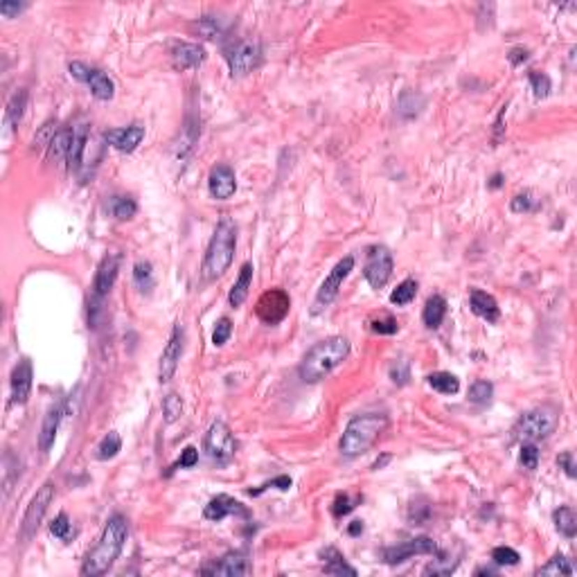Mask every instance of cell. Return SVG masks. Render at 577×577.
Instances as JSON below:
<instances>
[{"mask_svg": "<svg viewBox=\"0 0 577 577\" xmlns=\"http://www.w3.org/2000/svg\"><path fill=\"white\" fill-rule=\"evenodd\" d=\"M519 460H521L523 469H527V472H532V469H537V465H539V449H537L534 442H521V456H519Z\"/></svg>", "mask_w": 577, "mask_h": 577, "instance_id": "f907efd6", "label": "cell"}, {"mask_svg": "<svg viewBox=\"0 0 577 577\" xmlns=\"http://www.w3.org/2000/svg\"><path fill=\"white\" fill-rule=\"evenodd\" d=\"M530 86H532V91H534V97L537 100H546V97L550 95L553 91V82H550V77L546 75V73H537L532 70L530 73Z\"/></svg>", "mask_w": 577, "mask_h": 577, "instance_id": "ee69618b", "label": "cell"}, {"mask_svg": "<svg viewBox=\"0 0 577 577\" xmlns=\"http://www.w3.org/2000/svg\"><path fill=\"white\" fill-rule=\"evenodd\" d=\"M417 296V282L413 278H406L393 293H390V302L397 307H406L415 300Z\"/></svg>", "mask_w": 577, "mask_h": 577, "instance_id": "8d00e7d4", "label": "cell"}, {"mask_svg": "<svg viewBox=\"0 0 577 577\" xmlns=\"http://www.w3.org/2000/svg\"><path fill=\"white\" fill-rule=\"evenodd\" d=\"M347 354H350L347 338L331 336V338L320 340V343H316L305 354V359H302V364L298 368L300 379L309 381V384H316V381L325 379L329 373H334V370L347 359Z\"/></svg>", "mask_w": 577, "mask_h": 577, "instance_id": "3957f363", "label": "cell"}, {"mask_svg": "<svg viewBox=\"0 0 577 577\" xmlns=\"http://www.w3.org/2000/svg\"><path fill=\"white\" fill-rule=\"evenodd\" d=\"M183 350H185V329H183L181 322H176L167 345H165L163 354H160V366H158V381L160 384H167V381H172V377L176 375V370H179V364H181V357H183Z\"/></svg>", "mask_w": 577, "mask_h": 577, "instance_id": "4fadbf2b", "label": "cell"}, {"mask_svg": "<svg viewBox=\"0 0 577 577\" xmlns=\"http://www.w3.org/2000/svg\"><path fill=\"white\" fill-rule=\"evenodd\" d=\"M361 501H364V496H361V494L359 496H350L347 492L336 494L334 503H331V514H334L336 519H340V516H347Z\"/></svg>", "mask_w": 577, "mask_h": 577, "instance_id": "ab89813d", "label": "cell"}, {"mask_svg": "<svg viewBox=\"0 0 577 577\" xmlns=\"http://www.w3.org/2000/svg\"><path fill=\"white\" fill-rule=\"evenodd\" d=\"M408 519L415 525H424L428 519H431V505L424 501H413L410 503V510H408Z\"/></svg>", "mask_w": 577, "mask_h": 577, "instance_id": "816d5d0a", "label": "cell"}, {"mask_svg": "<svg viewBox=\"0 0 577 577\" xmlns=\"http://www.w3.org/2000/svg\"><path fill=\"white\" fill-rule=\"evenodd\" d=\"M208 190H210V197L217 201H226L237 192V176H234V170L230 165L226 163L214 165L208 176Z\"/></svg>", "mask_w": 577, "mask_h": 577, "instance_id": "9a60e30c", "label": "cell"}, {"mask_svg": "<svg viewBox=\"0 0 577 577\" xmlns=\"http://www.w3.org/2000/svg\"><path fill=\"white\" fill-rule=\"evenodd\" d=\"M223 57H226L232 77H246L262 63V47L253 38H243V41H237L226 47Z\"/></svg>", "mask_w": 577, "mask_h": 577, "instance_id": "52a82bcc", "label": "cell"}, {"mask_svg": "<svg viewBox=\"0 0 577 577\" xmlns=\"http://www.w3.org/2000/svg\"><path fill=\"white\" fill-rule=\"evenodd\" d=\"M390 276H393V253L381 243L370 246L364 267V278L368 280V285L373 289H384Z\"/></svg>", "mask_w": 577, "mask_h": 577, "instance_id": "8fae6325", "label": "cell"}, {"mask_svg": "<svg viewBox=\"0 0 577 577\" xmlns=\"http://www.w3.org/2000/svg\"><path fill=\"white\" fill-rule=\"evenodd\" d=\"M120 449H122V440H120V435H117L115 431H111V433H106V435L102 437L100 444H97L95 458H97V460H111V458H115L117 454H120Z\"/></svg>", "mask_w": 577, "mask_h": 577, "instance_id": "d590c367", "label": "cell"}, {"mask_svg": "<svg viewBox=\"0 0 577 577\" xmlns=\"http://www.w3.org/2000/svg\"><path fill=\"white\" fill-rule=\"evenodd\" d=\"M232 334V322L230 318H219L217 325H214V331H212V345L214 347H221L228 343V338Z\"/></svg>", "mask_w": 577, "mask_h": 577, "instance_id": "681fc988", "label": "cell"}, {"mask_svg": "<svg viewBox=\"0 0 577 577\" xmlns=\"http://www.w3.org/2000/svg\"><path fill=\"white\" fill-rule=\"evenodd\" d=\"M519 560H521V555L514 548H510V546H496L492 550V562L496 566H516Z\"/></svg>", "mask_w": 577, "mask_h": 577, "instance_id": "f6af8a7d", "label": "cell"}, {"mask_svg": "<svg viewBox=\"0 0 577 577\" xmlns=\"http://www.w3.org/2000/svg\"><path fill=\"white\" fill-rule=\"evenodd\" d=\"M163 413H165V422L174 424L176 419L183 415V399L176 393H167L163 399Z\"/></svg>", "mask_w": 577, "mask_h": 577, "instance_id": "b9f144b4", "label": "cell"}, {"mask_svg": "<svg viewBox=\"0 0 577 577\" xmlns=\"http://www.w3.org/2000/svg\"><path fill=\"white\" fill-rule=\"evenodd\" d=\"M352 269H354V255H345L334 269H331V273L325 278V282H322L318 293H316L314 309H311V314H320L322 309H327L331 302L336 300L338 291H340V287H343L345 278L352 273Z\"/></svg>", "mask_w": 577, "mask_h": 577, "instance_id": "9c48e42d", "label": "cell"}, {"mask_svg": "<svg viewBox=\"0 0 577 577\" xmlns=\"http://www.w3.org/2000/svg\"><path fill=\"white\" fill-rule=\"evenodd\" d=\"M32 379H34V373H32L29 359L18 361L14 373H12V404L14 406H23L29 399V393H32Z\"/></svg>", "mask_w": 577, "mask_h": 577, "instance_id": "ffe728a7", "label": "cell"}, {"mask_svg": "<svg viewBox=\"0 0 577 577\" xmlns=\"http://www.w3.org/2000/svg\"><path fill=\"white\" fill-rule=\"evenodd\" d=\"M390 379H393L397 386H406L408 384L410 368H408L406 361H397V364H393V368H390Z\"/></svg>", "mask_w": 577, "mask_h": 577, "instance_id": "11a10c76", "label": "cell"}, {"mask_svg": "<svg viewBox=\"0 0 577 577\" xmlns=\"http://www.w3.org/2000/svg\"><path fill=\"white\" fill-rule=\"evenodd\" d=\"M527 57H530V52L525 50V47H512L510 54H507V59H510V63L516 68V66H521L523 61H527Z\"/></svg>", "mask_w": 577, "mask_h": 577, "instance_id": "680465c9", "label": "cell"}, {"mask_svg": "<svg viewBox=\"0 0 577 577\" xmlns=\"http://www.w3.org/2000/svg\"><path fill=\"white\" fill-rule=\"evenodd\" d=\"M289 309H291L289 293L285 289H269L260 296L255 305V314L264 325H278V322H282L289 316Z\"/></svg>", "mask_w": 577, "mask_h": 577, "instance_id": "7c38bea8", "label": "cell"}, {"mask_svg": "<svg viewBox=\"0 0 577 577\" xmlns=\"http://www.w3.org/2000/svg\"><path fill=\"white\" fill-rule=\"evenodd\" d=\"M492 397H494V386L490 384V381H474L472 388H469V402L472 404H478V406H485V404H490L492 402Z\"/></svg>", "mask_w": 577, "mask_h": 577, "instance_id": "f35d334b", "label": "cell"}, {"mask_svg": "<svg viewBox=\"0 0 577 577\" xmlns=\"http://www.w3.org/2000/svg\"><path fill=\"white\" fill-rule=\"evenodd\" d=\"M469 307H472V311L478 318H483L487 322H496L498 318H501V307H498V302H496V298L492 296V293H487V291L472 289V296H469Z\"/></svg>", "mask_w": 577, "mask_h": 577, "instance_id": "603a6c76", "label": "cell"}, {"mask_svg": "<svg viewBox=\"0 0 577 577\" xmlns=\"http://www.w3.org/2000/svg\"><path fill=\"white\" fill-rule=\"evenodd\" d=\"M234 250H237V226L230 217H221L217 228L212 232V239L205 250V257L201 264V276L203 280H217L230 269L234 260Z\"/></svg>", "mask_w": 577, "mask_h": 577, "instance_id": "7a4b0ae2", "label": "cell"}, {"mask_svg": "<svg viewBox=\"0 0 577 577\" xmlns=\"http://www.w3.org/2000/svg\"><path fill=\"white\" fill-rule=\"evenodd\" d=\"M444 316H447V300L435 293V296H431L426 300L424 311H422V320H424V325L428 329H437L440 325H442Z\"/></svg>", "mask_w": 577, "mask_h": 577, "instance_id": "4316f807", "label": "cell"}, {"mask_svg": "<svg viewBox=\"0 0 577 577\" xmlns=\"http://www.w3.org/2000/svg\"><path fill=\"white\" fill-rule=\"evenodd\" d=\"M70 530H73V523H70V519H68L66 512H61V514H59L57 519L50 523V532L57 537V539L68 541V539H70Z\"/></svg>", "mask_w": 577, "mask_h": 577, "instance_id": "f5cc1de1", "label": "cell"}, {"mask_svg": "<svg viewBox=\"0 0 577 577\" xmlns=\"http://www.w3.org/2000/svg\"><path fill=\"white\" fill-rule=\"evenodd\" d=\"M203 451L217 465H228L237 454V442L226 422H214L203 437Z\"/></svg>", "mask_w": 577, "mask_h": 577, "instance_id": "8992f818", "label": "cell"}, {"mask_svg": "<svg viewBox=\"0 0 577 577\" xmlns=\"http://www.w3.org/2000/svg\"><path fill=\"white\" fill-rule=\"evenodd\" d=\"M3 467H5L3 469V496H5V501H7L14 483L18 481V476H21V460H18V458L12 451H5Z\"/></svg>", "mask_w": 577, "mask_h": 577, "instance_id": "4dcf8cb0", "label": "cell"}, {"mask_svg": "<svg viewBox=\"0 0 577 577\" xmlns=\"http://www.w3.org/2000/svg\"><path fill=\"white\" fill-rule=\"evenodd\" d=\"M573 573H575L573 564L571 560H566L564 555H555L548 564L537 571V575H573Z\"/></svg>", "mask_w": 577, "mask_h": 577, "instance_id": "60d3db41", "label": "cell"}, {"mask_svg": "<svg viewBox=\"0 0 577 577\" xmlns=\"http://www.w3.org/2000/svg\"><path fill=\"white\" fill-rule=\"evenodd\" d=\"M126 539H129V523H126L122 514H113L104 525L100 541L88 553L86 562L82 566V575H91V577L104 575L124 550Z\"/></svg>", "mask_w": 577, "mask_h": 577, "instance_id": "6da1fadb", "label": "cell"}, {"mask_svg": "<svg viewBox=\"0 0 577 577\" xmlns=\"http://www.w3.org/2000/svg\"><path fill=\"white\" fill-rule=\"evenodd\" d=\"M557 424H560V408L553 404H544L527 410L516 419V424L512 426V437L519 440V442H537V440L550 437Z\"/></svg>", "mask_w": 577, "mask_h": 577, "instance_id": "5b68a950", "label": "cell"}, {"mask_svg": "<svg viewBox=\"0 0 577 577\" xmlns=\"http://www.w3.org/2000/svg\"><path fill=\"white\" fill-rule=\"evenodd\" d=\"M25 106H27V91H25V88H18V91L12 95V100H9V104H7L5 122H7L9 129H14V126H18V122L23 120Z\"/></svg>", "mask_w": 577, "mask_h": 577, "instance_id": "f546056e", "label": "cell"}, {"mask_svg": "<svg viewBox=\"0 0 577 577\" xmlns=\"http://www.w3.org/2000/svg\"><path fill=\"white\" fill-rule=\"evenodd\" d=\"M73 142V129L59 131L52 135V142L47 147V160H66Z\"/></svg>", "mask_w": 577, "mask_h": 577, "instance_id": "d6a6232c", "label": "cell"}, {"mask_svg": "<svg viewBox=\"0 0 577 577\" xmlns=\"http://www.w3.org/2000/svg\"><path fill=\"white\" fill-rule=\"evenodd\" d=\"M68 70H70V75L75 77L77 82H82V84H86L88 88H91L95 100H100V102H111L113 100L115 84H113V80L109 75L100 70V68H91V66H86L82 61H73L70 66H68Z\"/></svg>", "mask_w": 577, "mask_h": 577, "instance_id": "30bf717a", "label": "cell"}, {"mask_svg": "<svg viewBox=\"0 0 577 577\" xmlns=\"http://www.w3.org/2000/svg\"><path fill=\"white\" fill-rule=\"evenodd\" d=\"M553 523L557 527V532L564 534L566 539H573L577 534V516H575V510L569 505H562L560 510L553 512Z\"/></svg>", "mask_w": 577, "mask_h": 577, "instance_id": "83f0119b", "label": "cell"}, {"mask_svg": "<svg viewBox=\"0 0 577 577\" xmlns=\"http://www.w3.org/2000/svg\"><path fill=\"white\" fill-rule=\"evenodd\" d=\"M199 463V451H197V447H185L183 451H181V458L176 460V465L170 467V474L174 472V469H190Z\"/></svg>", "mask_w": 577, "mask_h": 577, "instance_id": "db71d44e", "label": "cell"}, {"mask_svg": "<svg viewBox=\"0 0 577 577\" xmlns=\"http://www.w3.org/2000/svg\"><path fill=\"white\" fill-rule=\"evenodd\" d=\"M172 66L174 70L185 73L192 68H199L205 61V50L199 43H176L172 47Z\"/></svg>", "mask_w": 577, "mask_h": 577, "instance_id": "44dd1931", "label": "cell"}, {"mask_svg": "<svg viewBox=\"0 0 577 577\" xmlns=\"http://www.w3.org/2000/svg\"><path fill=\"white\" fill-rule=\"evenodd\" d=\"M230 514H237V516H241V519H248L250 516V512L246 510V507H243L239 501H234L232 496H226V494L214 496L203 510V516L208 521H223Z\"/></svg>", "mask_w": 577, "mask_h": 577, "instance_id": "d6986e66", "label": "cell"}, {"mask_svg": "<svg viewBox=\"0 0 577 577\" xmlns=\"http://www.w3.org/2000/svg\"><path fill=\"white\" fill-rule=\"evenodd\" d=\"M86 142H88V124L80 122L73 126V142H70V151H68V167L70 170H80L82 167V158L86 151Z\"/></svg>", "mask_w": 577, "mask_h": 577, "instance_id": "cb8c5ba5", "label": "cell"}, {"mask_svg": "<svg viewBox=\"0 0 577 577\" xmlns=\"http://www.w3.org/2000/svg\"><path fill=\"white\" fill-rule=\"evenodd\" d=\"M388 460H390V456H381V458H377L375 465H373V469H375V472H377V469H384Z\"/></svg>", "mask_w": 577, "mask_h": 577, "instance_id": "6125c7cd", "label": "cell"}, {"mask_svg": "<svg viewBox=\"0 0 577 577\" xmlns=\"http://www.w3.org/2000/svg\"><path fill=\"white\" fill-rule=\"evenodd\" d=\"M541 208V199L537 197L532 190H523L516 197H512L510 201V210L514 214H527V212H537Z\"/></svg>", "mask_w": 577, "mask_h": 577, "instance_id": "e575fe53", "label": "cell"}, {"mask_svg": "<svg viewBox=\"0 0 577 577\" xmlns=\"http://www.w3.org/2000/svg\"><path fill=\"white\" fill-rule=\"evenodd\" d=\"M66 413H68L66 402H59L47 410V415L43 419V426H41V433H38V449H41V454H47L52 449L54 440H57L59 424H61V419H63Z\"/></svg>", "mask_w": 577, "mask_h": 577, "instance_id": "7402d4cb", "label": "cell"}, {"mask_svg": "<svg viewBox=\"0 0 577 577\" xmlns=\"http://www.w3.org/2000/svg\"><path fill=\"white\" fill-rule=\"evenodd\" d=\"M133 282L142 293H151L153 289V269L149 262H138L133 267Z\"/></svg>", "mask_w": 577, "mask_h": 577, "instance_id": "74e56055", "label": "cell"}, {"mask_svg": "<svg viewBox=\"0 0 577 577\" xmlns=\"http://www.w3.org/2000/svg\"><path fill=\"white\" fill-rule=\"evenodd\" d=\"M424 104H426V100H424L422 93L404 91L402 95H399V100H397V115L402 117L404 122H410V120H415L419 113H422Z\"/></svg>", "mask_w": 577, "mask_h": 577, "instance_id": "484cf974", "label": "cell"}, {"mask_svg": "<svg viewBox=\"0 0 577 577\" xmlns=\"http://www.w3.org/2000/svg\"><path fill=\"white\" fill-rule=\"evenodd\" d=\"M458 564H460V560H449L447 555L440 553L437 560H433V562L424 569V575H451V573L456 571Z\"/></svg>", "mask_w": 577, "mask_h": 577, "instance_id": "7bdbcfd3", "label": "cell"}, {"mask_svg": "<svg viewBox=\"0 0 577 577\" xmlns=\"http://www.w3.org/2000/svg\"><path fill=\"white\" fill-rule=\"evenodd\" d=\"M197 32H199V36L210 38V41H212V38H217V36L223 34V25H221L219 18L205 16V18H201V21L197 23Z\"/></svg>", "mask_w": 577, "mask_h": 577, "instance_id": "bcb514c9", "label": "cell"}, {"mask_svg": "<svg viewBox=\"0 0 577 577\" xmlns=\"http://www.w3.org/2000/svg\"><path fill=\"white\" fill-rule=\"evenodd\" d=\"M487 185H490L492 190H498V188H503V174H494L492 179H490V183H487Z\"/></svg>", "mask_w": 577, "mask_h": 577, "instance_id": "94428289", "label": "cell"}, {"mask_svg": "<svg viewBox=\"0 0 577 577\" xmlns=\"http://www.w3.org/2000/svg\"><path fill=\"white\" fill-rule=\"evenodd\" d=\"M426 384L431 386L433 390L442 395H456L458 390H460V381H458L456 375L451 373H433L426 377Z\"/></svg>", "mask_w": 577, "mask_h": 577, "instance_id": "836d02e7", "label": "cell"}, {"mask_svg": "<svg viewBox=\"0 0 577 577\" xmlns=\"http://www.w3.org/2000/svg\"><path fill=\"white\" fill-rule=\"evenodd\" d=\"M347 532H350L352 537L361 534V532H364V521H352V523H350V527H347Z\"/></svg>", "mask_w": 577, "mask_h": 577, "instance_id": "91938a15", "label": "cell"}, {"mask_svg": "<svg viewBox=\"0 0 577 577\" xmlns=\"http://www.w3.org/2000/svg\"><path fill=\"white\" fill-rule=\"evenodd\" d=\"M203 575H226V577H239V575H248L250 573V564L246 560L243 553H226L221 560L212 562L208 566L201 569Z\"/></svg>", "mask_w": 577, "mask_h": 577, "instance_id": "e0dca14e", "label": "cell"}, {"mask_svg": "<svg viewBox=\"0 0 577 577\" xmlns=\"http://www.w3.org/2000/svg\"><path fill=\"white\" fill-rule=\"evenodd\" d=\"M320 557L325 560V573L327 575H350V577L357 575V569H352V566L345 562V557L340 555L336 548H325L320 553Z\"/></svg>", "mask_w": 577, "mask_h": 577, "instance_id": "f1b7e54d", "label": "cell"}, {"mask_svg": "<svg viewBox=\"0 0 577 577\" xmlns=\"http://www.w3.org/2000/svg\"><path fill=\"white\" fill-rule=\"evenodd\" d=\"M557 467L564 469V474L569 476V478H575V476H577V472H575V458H573L571 451H564L560 458H557Z\"/></svg>", "mask_w": 577, "mask_h": 577, "instance_id": "9f6ffc18", "label": "cell"}, {"mask_svg": "<svg viewBox=\"0 0 577 577\" xmlns=\"http://www.w3.org/2000/svg\"><path fill=\"white\" fill-rule=\"evenodd\" d=\"M250 285H253V264L250 262H246L241 267V271H239V278L234 280V285H232V289H230V293H228V302H230V307H241L243 302H246V298H248V291H250Z\"/></svg>", "mask_w": 577, "mask_h": 577, "instance_id": "d4e9b609", "label": "cell"}, {"mask_svg": "<svg viewBox=\"0 0 577 577\" xmlns=\"http://www.w3.org/2000/svg\"><path fill=\"white\" fill-rule=\"evenodd\" d=\"M104 140L109 142L113 149L122 151V153H131L140 147V142L144 140V126L140 124H131L124 126V129H111L104 131Z\"/></svg>", "mask_w": 577, "mask_h": 577, "instance_id": "ac0fdd59", "label": "cell"}, {"mask_svg": "<svg viewBox=\"0 0 577 577\" xmlns=\"http://www.w3.org/2000/svg\"><path fill=\"white\" fill-rule=\"evenodd\" d=\"M291 485H293V481L289 476H278V478H273V481H267L264 485H260V487H255V490H248V496H260V494H264L267 490H280V492H289L291 490Z\"/></svg>", "mask_w": 577, "mask_h": 577, "instance_id": "c3c4849f", "label": "cell"}, {"mask_svg": "<svg viewBox=\"0 0 577 577\" xmlns=\"http://www.w3.org/2000/svg\"><path fill=\"white\" fill-rule=\"evenodd\" d=\"M120 260H122L120 253H109V255H104V260L100 262L95 280H93V296L95 298L104 300L111 293L115 280H117V273H120Z\"/></svg>", "mask_w": 577, "mask_h": 577, "instance_id": "2e32d148", "label": "cell"}, {"mask_svg": "<svg viewBox=\"0 0 577 577\" xmlns=\"http://www.w3.org/2000/svg\"><path fill=\"white\" fill-rule=\"evenodd\" d=\"M388 428V417L381 413H368V415H357L352 417L343 435H340L338 449L345 458H357L366 454L377 440L381 437Z\"/></svg>", "mask_w": 577, "mask_h": 577, "instance_id": "277c9868", "label": "cell"}, {"mask_svg": "<svg viewBox=\"0 0 577 577\" xmlns=\"http://www.w3.org/2000/svg\"><path fill=\"white\" fill-rule=\"evenodd\" d=\"M106 208H109L111 217H115L117 221H129L135 217V212H138V203L131 197H111Z\"/></svg>", "mask_w": 577, "mask_h": 577, "instance_id": "1f68e13d", "label": "cell"}, {"mask_svg": "<svg viewBox=\"0 0 577 577\" xmlns=\"http://www.w3.org/2000/svg\"><path fill=\"white\" fill-rule=\"evenodd\" d=\"M415 555H437V544L431 539V537H415V539L404 541L399 546H390V548H386L384 553H381L384 562L390 564V566L402 564V562L410 560V557H415Z\"/></svg>", "mask_w": 577, "mask_h": 577, "instance_id": "5bb4252c", "label": "cell"}, {"mask_svg": "<svg viewBox=\"0 0 577 577\" xmlns=\"http://www.w3.org/2000/svg\"><path fill=\"white\" fill-rule=\"evenodd\" d=\"M52 501H54V485L43 483L41 490L36 492V496L32 498V503H29L27 510H25L23 523H21V539L23 541H29L38 532V527H41Z\"/></svg>", "mask_w": 577, "mask_h": 577, "instance_id": "ba28073f", "label": "cell"}, {"mask_svg": "<svg viewBox=\"0 0 577 577\" xmlns=\"http://www.w3.org/2000/svg\"><path fill=\"white\" fill-rule=\"evenodd\" d=\"M23 9H25L23 3H0V14L5 18H14L16 14H21Z\"/></svg>", "mask_w": 577, "mask_h": 577, "instance_id": "6f0895ef", "label": "cell"}, {"mask_svg": "<svg viewBox=\"0 0 577 577\" xmlns=\"http://www.w3.org/2000/svg\"><path fill=\"white\" fill-rule=\"evenodd\" d=\"M370 329L379 336H393L399 331V322L393 316H381V318L370 320Z\"/></svg>", "mask_w": 577, "mask_h": 577, "instance_id": "7dc6e473", "label": "cell"}]
</instances>
